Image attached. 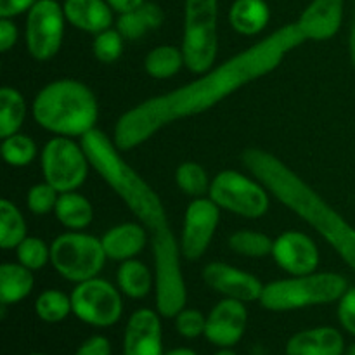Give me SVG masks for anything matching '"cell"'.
Instances as JSON below:
<instances>
[{
  "label": "cell",
  "mask_w": 355,
  "mask_h": 355,
  "mask_svg": "<svg viewBox=\"0 0 355 355\" xmlns=\"http://www.w3.org/2000/svg\"><path fill=\"white\" fill-rule=\"evenodd\" d=\"M305 40L298 23L279 28L210 71L201 73L194 82L128 110L114 125L113 142L120 151H128L144 144L166 125L210 110L241 87L274 71L288 52Z\"/></svg>",
  "instance_id": "cell-1"
},
{
  "label": "cell",
  "mask_w": 355,
  "mask_h": 355,
  "mask_svg": "<svg viewBox=\"0 0 355 355\" xmlns=\"http://www.w3.org/2000/svg\"><path fill=\"white\" fill-rule=\"evenodd\" d=\"M90 166L121 198L134 217L148 231L155 257L156 309L163 318H175L184 311L187 288L180 266V245L170 227L168 215L158 194L128 165L104 132H89L82 137Z\"/></svg>",
  "instance_id": "cell-2"
},
{
  "label": "cell",
  "mask_w": 355,
  "mask_h": 355,
  "mask_svg": "<svg viewBox=\"0 0 355 355\" xmlns=\"http://www.w3.org/2000/svg\"><path fill=\"white\" fill-rule=\"evenodd\" d=\"M241 159L250 173L259 179L269 193L315 229L355 272V227L347 222V218L277 156L252 148L243 153Z\"/></svg>",
  "instance_id": "cell-3"
},
{
  "label": "cell",
  "mask_w": 355,
  "mask_h": 355,
  "mask_svg": "<svg viewBox=\"0 0 355 355\" xmlns=\"http://www.w3.org/2000/svg\"><path fill=\"white\" fill-rule=\"evenodd\" d=\"M35 121L64 137H83L96 127L99 106L92 90L78 80L62 78L45 85L31 106Z\"/></svg>",
  "instance_id": "cell-4"
},
{
  "label": "cell",
  "mask_w": 355,
  "mask_h": 355,
  "mask_svg": "<svg viewBox=\"0 0 355 355\" xmlns=\"http://www.w3.org/2000/svg\"><path fill=\"white\" fill-rule=\"evenodd\" d=\"M347 291V279L333 272L291 276L263 286L260 305L267 311L284 312L326 305L340 300Z\"/></svg>",
  "instance_id": "cell-5"
},
{
  "label": "cell",
  "mask_w": 355,
  "mask_h": 355,
  "mask_svg": "<svg viewBox=\"0 0 355 355\" xmlns=\"http://www.w3.org/2000/svg\"><path fill=\"white\" fill-rule=\"evenodd\" d=\"M217 0H186L182 54L186 68L201 75L214 68L218 52Z\"/></svg>",
  "instance_id": "cell-6"
},
{
  "label": "cell",
  "mask_w": 355,
  "mask_h": 355,
  "mask_svg": "<svg viewBox=\"0 0 355 355\" xmlns=\"http://www.w3.org/2000/svg\"><path fill=\"white\" fill-rule=\"evenodd\" d=\"M106 259L103 241L85 232H64L51 245V263L55 272L76 284L99 276Z\"/></svg>",
  "instance_id": "cell-7"
},
{
  "label": "cell",
  "mask_w": 355,
  "mask_h": 355,
  "mask_svg": "<svg viewBox=\"0 0 355 355\" xmlns=\"http://www.w3.org/2000/svg\"><path fill=\"white\" fill-rule=\"evenodd\" d=\"M208 194L222 210L246 218H260L269 210L267 187L236 170H224L214 177Z\"/></svg>",
  "instance_id": "cell-8"
},
{
  "label": "cell",
  "mask_w": 355,
  "mask_h": 355,
  "mask_svg": "<svg viewBox=\"0 0 355 355\" xmlns=\"http://www.w3.org/2000/svg\"><path fill=\"white\" fill-rule=\"evenodd\" d=\"M89 156L83 146L64 135L51 139L42 151V173L45 182L55 187L59 194L78 189L89 175Z\"/></svg>",
  "instance_id": "cell-9"
},
{
  "label": "cell",
  "mask_w": 355,
  "mask_h": 355,
  "mask_svg": "<svg viewBox=\"0 0 355 355\" xmlns=\"http://www.w3.org/2000/svg\"><path fill=\"white\" fill-rule=\"evenodd\" d=\"M73 314L97 328L116 324L123 312L121 295L110 281L92 277L76 284L71 293Z\"/></svg>",
  "instance_id": "cell-10"
},
{
  "label": "cell",
  "mask_w": 355,
  "mask_h": 355,
  "mask_svg": "<svg viewBox=\"0 0 355 355\" xmlns=\"http://www.w3.org/2000/svg\"><path fill=\"white\" fill-rule=\"evenodd\" d=\"M64 9L55 0H37L28 10L26 47L37 61H49L59 52L64 37Z\"/></svg>",
  "instance_id": "cell-11"
},
{
  "label": "cell",
  "mask_w": 355,
  "mask_h": 355,
  "mask_svg": "<svg viewBox=\"0 0 355 355\" xmlns=\"http://www.w3.org/2000/svg\"><path fill=\"white\" fill-rule=\"evenodd\" d=\"M220 220V207L210 198H194L184 218L180 253L186 260H198L210 246Z\"/></svg>",
  "instance_id": "cell-12"
},
{
  "label": "cell",
  "mask_w": 355,
  "mask_h": 355,
  "mask_svg": "<svg viewBox=\"0 0 355 355\" xmlns=\"http://www.w3.org/2000/svg\"><path fill=\"white\" fill-rule=\"evenodd\" d=\"M203 279L208 286L225 298L241 302H259L263 284L259 277L224 262H211L203 269Z\"/></svg>",
  "instance_id": "cell-13"
},
{
  "label": "cell",
  "mask_w": 355,
  "mask_h": 355,
  "mask_svg": "<svg viewBox=\"0 0 355 355\" xmlns=\"http://www.w3.org/2000/svg\"><path fill=\"white\" fill-rule=\"evenodd\" d=\"M246 324H248V311L245 302L224 298L208 314L205 336L214 345L229 349L243 338Z\"/></svg>",
  "instance_id": "cell-14"
},
{
  "label": "cell",
  "mask_w": 355,
  "mask_h": 355,
  "mask_svg": "<svg viewBox=\"0 0 355 355\" xmlns=\"http://www.w3.org/2000/svg\"><path fill=\"white\" fill-rule=\"evenodd\" d=\"M274 262L291 276L315 272L319 266V248L307 234L298 231L283 232L274 241Z\"/></svg>",
  "instance_id": "cell-15"
},
{
  "label": "cell",
  "mask_w": 355,
  "mask_h": 355,
  "mask_svg": "<svg viewBox=\"0 0 355 355\" xmlns=\"http://www.w3.org/2000/svg\"><path fill=\"white\" fill-rule=\"evenodd\" d=\"M123 355H163L162 321L151 309H139L125 328Z\"/></svg>",
  "instance_id": "cell-16"
},
{
  "label": "cell",
  "mask_w": 355,
  "mask_h": 355,
  "mask_svg": "<svg viewBox=\"0 0 355 355\" xmlns=\"http://www.w3.org/2000/svg\"><path fill=\"white\" fill-rule=\"evenodd\" d=\"M343 21V0H312L297 21L307 40L324 42L338 33Z\"/></svg>",
  "instance_id": "cell-17"
},
{
  "label": "cell",
  "mask_w": 355,
  "mask_h": 355,
  "mask_svg": "<svg viewBox=\"0 0 355 355\" xmlns=\"http://www.w3.org/2000/svg\"><path fill=\"white\" fill-rule=\"evenodd\" d=\"M343 350L342 333L329 326L305 329L286 343V355H343Z\"/></svg>",
  "instance_id": "cell-18"
},
{
  "label": "cell",
  "mask_w": 355,
  "mask_h": 355,
  "mask_svg": "<svg viewBox=\"0 0 355 355\" xmlns=\"http://www.w3.org/2000/svg\"><path fill=\"white\" fill-rule=\"evenodd\" d=\"M148 239V231L142 225L127 222L104 232L101 241H103L107 259L125 262V260L135 259V255H139L146 248Z\"/></svg>",
  "instance_id": "cell-19"
},
{
  "label": "cell",
  "mask_w": 355,
  "mask_h": 355,
  "mask_svg": "<svg viewBox=\"0 0 355 355\" xmlns=\"http://www.w3.org/2000/svg\"><path fill=\"white\" fill-rule=\"evenodd\" d=\"M64 16L78 30L101 33L113 24V9L106 0H66Z\"/></svg>",
  "instance_id": "cell-20"
},
{
  "label": "cell",
  "mask_w": 355,
  "mask_h": 355,
  "mask_svg": "<svg viewBox=\"0 0 355 355\" xmlns=\"http://www.w3.org/2000/svg\"><path fill=\"white\" fill-rule=\"evenodd\" d=\"M269 17V6L263 0H236L229 10V23L232 30L245 37H255L263 31Z\"/></svg>",
  "instance_id": "cell-21"
},
{
  "label": "cell",
  "mask_w": 355,
  "mask_h": 355,
  "mask_svg": "<svg viewBox=\"0 0 355 355\" xmlns=\"http://www.w3.org/2000/svg\"><path fill=\"white\" fill-rule=\"evenodd\" d=\"M163 19H165V14L162 7L146 2L135 10L120 14L116 30L123 35L125 40H139L149 31L158 30L163 24Z\"/></svg>",
  "instance_id": "cell-22"
},
{
  "label": "cell",
  "mask_w": 355,
  "mask_h": 355,
  "mask_svg": "<svg viewBox=\"0 0 355 355\" xmlns=\"http://www.w3.org/2000/svg\"><path fill=\"white\" fill-rule=\"evenodd\" d=\"M35 277L23 263H2L0 266V304L10 305L24 300L31 293Z\"/></svg>",
  "instance_id": "cell-23"
},
{
  "label": "cell",
  "mask_w": 355,
  "mask_h": 355,
  "mask_svg": "<svg viewBox=\"0 0 355 355\" xmlns=\"http://www.w3.org/2000/svg\"><path fill=\"white\" fill-rule=\"evenodd\" d=\"M54 211L58 220L69 231H82L94 218L92 203L75 191L59 194Z\"/></svg>",
  "instance_id": "cell-24"
},
{
  "label": "cell",
  "mask_w": 355,
  "mask_h": 355,
  "mask_svg": "<svg viewBox=\"0 0 355 355\" xmlns=\"http://www.w3.org/2000/svg\"><path fill=\"white\" fill-rule=\"evenodd\" d=\"M118 288L130 298H144L151 293L153 274L148 266L139 260L130 259L121 262L116 274Z\"/></svg>",
  "instance_id": "cell-25"
},
{
  "label": "cell",
  "mask_w": 355,
  "mask_h": 355,
  "mask_svg": "<svg viewBox=\"0 0 355 355\" xmlns=\"http://www.w3.org/2000/svg\"><path fill=\"white\" fill-rule=\"evenodd\" d=\"M26 118V101L14 87L0 90V137L17 134Z\"/></svg>",
  "instance_id": "cell-26"
},
{
  "label": "cell",
  "mask_w": 355,
  "mask_h": 355,
  "mask_svg": "<svg viewBox=\"0 0 355 355\" xmlns=\"http://www.w3.org/2000/svg\"><path fill=\"white\" fill-rule=\"evenodd\" d=\"M182 66H186L182 49L173 47V45L155 47L144 59L146 73L156 80H165L177 75Z\"/></svg>",
  "instance_id": "cell-27"
},
{
  "label": "cell",
  "mask_w": 355,
  "mask_h": 355,
  "mask_svg": "<svg viewBox=\"0 0 355 355\" xmlns=\"http://www.w3.org/2000/svg\"><path fill=\"white\" fill-rule=\"evenodd\" d=\"M26 232V220L19 208L9 200L0 201V246L3 250L17 248Z\"/></svg>",
  "instance_id": "cell-28"
},
{
  "label": "cell",
  "mask_w": 355,
  "mask_h": 355,
  "mask_svg": "<svg viewBox=\"0 0 355 355\" xmlns=\"http://www.w3.org/2000/svg\"><path fill=\"white\" fill-rule=\"evenodd\" d=\"M35 312L45 322H61L73 312L71 297L59 290H45L35 302Z\"/></svg>",
  "instance_id": "cell-29"
},
{
  "label": "cell",
  "mask_w": 355,
  "mask_h": 355,
  "mask_svg": "<svg viewBox=\"0 0 355 355\" xmlns=\"http://www.w3.org/2000/svg\"><path fill=\"white\" fill-rule=\"evenodd\" d=\"M274 241L269 236L255 231H238L229 238V248L234 253L250 259H262L272 255Z\"/></svg>",
  "instance_id": "cell-30"
},
{
  "label": "cell",
  "mask_w": 355,
  "mask_h": 355,
  "mask_svg": "<svg viewBox=\"0 0 355 355\" xmlns=\"http://www.w3.org/2000/svg\"><path fill=\"white\" fill-rule=\"evenodd\" d=\"M175 182L184 194L193 198H203L210 193L211 186L207 170L194 162H186L177 168Z\"/></svg>",
  "instance_id": "cell-31"
},
{
  "label": "cell",
  "mask_w": 355,
  "mask_h": 355,
  "mask_svg": "<svg viewBox=\"0 0 355 355\" xmlns=\"http://www.w3.org/2000/svg\"><path fill=\"white\" fill-rule=\"evenodd\" d=\"M2 156L7 165L26 166L37 156V144L24 134H12L2 141Z\"/></svg>",
  "instance_id": "cell-32"
},
{
  "label": "cell",
  "mask_w": 355,
  "mask_h": 355,
  "mask_svg": "<svg viewBox=\"0 0 355 355\" xmlns=\"http://www.w3.org/2000/svg\"><path fill=\"white\" fill-rule=\"evenodd\" d=\"M17 260L30 270H38L51 262V246L40 238L26 236L16 248Z\"/></svg>",
  "instance_id": "cell-33"
},
{
  "label": "cell",
  "mask_w": 355,
  "mask_h": 355,
  "mask_svg": "<svg viewBox=\"0 0 355 355\" xmlns=\"http://www.w3.org/2000/svg\"><path fill=\"white\" fill-rule=\"evenodd\" d=\"M123 35L118 30H107L101 31L96 35L92 42V52L96 55V59H99L101 62H114L116 59H120L121 52H123Z\"/></svg>",
  "instance_id": "cell-34"
},
{
  "label": "cell",
  "mask_w": 355,
  "mask_h": 355,
  "mask_svg": "<svg viewBox=\"0 0 355 355\" xmlns=\"http://www.w3.org/2000/svg\"><path fill=\"white\" fill-rule=\"evenodd\" d=\"M59 193L55 191V187H52L49 182H40L37 186L31 187L28 191V208L33 211L35 215H45L49 211L55 210V205H58Z\"/></svg>",
  "instance_id": "cell-35"
},
{
  "label": "cell",
  "mask_w": 355,
  "mask_h": 355,
  "mask_svg": "<svg viewBox=\"0 0 355 355\" xmlns=\"http://www.w3.org/2000/svg\"><path fill=\"white\" fill-rule=\"evenodd\" d=\"M175 328L184 338H198L205 335L207 329V318L200 311L194 309H184L175 315Z\"/></svg>",
  "instance_id": "cell-36"
},
{
  "label": "cell",
  "mask_w": 355,
  "mask_h": 355,
  "mask_svg": "<svg viewBox=\"0 0 355 355\" xmlns=\"http://www.w3.org/2000/svg\"><path fill=\"white\" fill-rule=\"evenodd\" d=\"M338 319L343 328L355 336V288L347 290L340 298Z\"/></svg>",
  "instance_id": "cell-37"
},
{
  "label": "cell",
  "mask_w": 355,
  "mask_h": 355,
  "mask_svg": "<svg viewBox=\"0 0 355 355\" xmlns=\"http://www.w3.org/2000/svg\"><path fill=\"white\" fill-rule=\"evenodd\" d=\"M75 355H111V343L104 336H92L80 345Z\"/></svg>",
  "instance_id": "cell-38"
},
{
  "label": "cell",
  "mask_w": 355,
  "mask_h": 355,
  "mask_svg": "<svg viewBox=\"0 0 355 355\" xmlns=\"http://www.w3.org/2000/svg\"><path fill=\"white\" fill-rule=\"evenodd\" d=\"M37 0H0V17H14L26 12Z\"/></svg>",
  "instance_id": "cell-39"
},
{
  "label": "cell",
  "mask_w": 355,
  "mask_h": 355,
  "mask_svg": "<svg viewBox=\"0 0 355 355\" xmlns=\"http://www.w3.org/2000/svg\"><path fill=\"white\" fill-rule=\"evenodd\" d=\"M17 42V28L10 17L0 19V51L7 52Z\"/></svg>",
  "instance_id": "cell-40"
},
{
  "label": "cell",
  "mask_w": 355,
  "mask_h": 355,
  "mask_svg": "<svg viewBox=\"0 0 355 355\" xmlns=\"http://www.w3.org/2000/svg\"><path fill=\"white\" fill-rule=\"evenodd\" d=\"M111 6V9L116 10V12L125 14L130 12V10H135L137 7H141L142 3H146V0H106Z\"/></svg>",
  "instance_id": "cell-41"
},
{
  "label": "cell",
  "mask_w": 355,
  "mask_h": 355,
  "mask_svg": "<svg viewBox=\"0 0 355 355\" xmlns=\"http://www.w3.org/2000/svg\"><path fill=\"white\" fill-rule=\"evenodd\" d=\"M350 59H352V64H354V69H355V19H354V24H352V30H350Z\"/></svg>",
  "instance_id": "cell-42"
},
{
  "label": "cell",
  "mask_w": 355,
  "mask_h": 355,
  "mask_svg": "<svg viewBox=\"0 0 355 355\" xmlns=\"http://www.w3.org/2000/svg\"><path fill=\"white\" fill-rule=\"evenodd\" d=\"M165 355H198V354L191 349H173L170 350V352H166Z\"/></svg>",
  "instance_id": "cell-43"
},
{
  "label": "cell",
  "mask_w": 355,
  "mask_h": 355,
  "mask_svg": "<svg viewBox=\"0 0 355 355\" xmlns=\"http://www.w3.org/2000/svg\"><path fill=\"white\" fill-rule=\"evenodd\" d=\"M215 355H236V354L231 352V350H220V352H217Z\"/></svg>",
  "instance_id": "cell-44"
},
{
  "label": "cell",
  "mask_w": 355,
  "mask_h": 355,
  "mask_svg": "<svg viewBox=\"0 0 355 355\" xmlns=\"http://www.w3.org/2000/svg\"><path fill=\"white\" fill-rule=\"evenodd\" d=\"M347 355H355V345H352L349 349V352H347Z\"/></svg>",
  "instance_id": "cell-45"
},
{
  "label": "cell",
  "mask_w": 355,
  "mask_h": 355,
  "mask_svg": "<svg viewBox=\"0 0 355 355\" xmlns=\"http://www.w3.org/2000/svg\"><path fill=\"white\" fill-rule=\"evenodd\" d=\"M31 355H45V354H31Z\"/></svg>",
  "instance_id": "cell-46"
}]
</instances>
